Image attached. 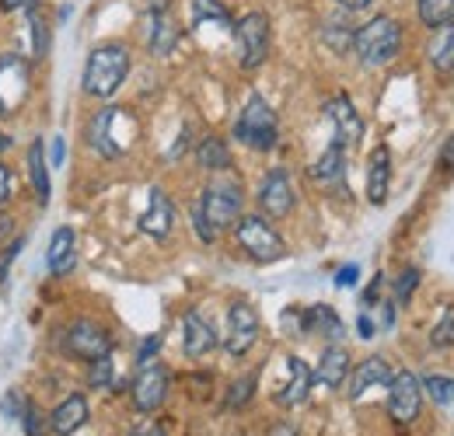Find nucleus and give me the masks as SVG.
<instances>
[{
	"label": "nucleus",
	"mask_w": 454,
	"mask_h": 436,
	"mask_svg": "<svg viewBox=\"0 0 454 436\" xmlns=\"http://www.w3.org/2000/svg\"><path fill=\"white\" fill-rule=\"evenodd\" d=\"M381 279H385V276H381V273L374 276V283H371V290L364 293V304H367V308H371V304L378 300V293H381Z\"/></svg>",
	"instance_id": "a18cd8bd"
},
{
	"label": "nucleus",
	"mask_w": 454,
	"mask_h": 436,
	"mask_svg": "<svg viewBox=\"0 0 454 436\" xmlns=\"http://www.w3.org/2000/svg\"><path fill=\"white\" fill-rule=\"evenodd\" d=\"M182 349H185L189 360H203L207 353L217 349V331L200 311H189L182 318Z\"/></svg>",
	"instance_id": "4468645a"
},
{
	"label": "nucleus",
	"mask_w": 454,
	"mask_h": 436,
	"mask_svg": "<svg viewBox=\"0 0 454 436\" xmlns=\"http://www.w3.org/2000/svg\"><path fill=\"white\" fill-rule=\"evenodd\" d=\"M137 136H140V122H137L133 112L122 109V105L102 109L88 126V140L102 158H122L137 144Z\"/></svg>",
	"instance_id": "7ed1b4c3"
},
{
	"label": "nucleus",
	"mask_w": 454,
	"mask_h": 436,
	"mask_svg": "<svg viewBox=\"0 0 454 436\" xmlns=\"http://www.w3.org/2000/svg\"><path fill=\"white\" fill-rule=\"evenodd\" d=\"M28 178H32V189H35V199L39 206H50V167H46V151H43V140H35L28 147Z\"/></svg>",
	"instance_id": "393cba45"
},
{
	"label": "nucleus",
	"mask_w": 454,
	"mask_h": 436,
	"mask_svg": "<svg viewBox=\"0 0 454 436\" xmlns=\"http://www.w3.org/2000/svg\"><path fill=\"white\" fill-rule=\"evenodd\" d=\"M35 7H39V0H0V11H7V14H28Z\"/></svg>",
	"instance_id": "ea45409f"
},
{
	"label": "nucleus",
	"mask_w": 454,
	"mask_h": 436,
	"mask_svg": "<svg viewBox=\"0 0 454 436\" xmlns=\"http://www.w3.org/2000/svg\"><path fill=\"white\" fill-rule=\"evenodd\" d=\"M241 217V185L238 182H210L200 196V203L192 206V227L200 234V241L214 245L234 220Z\"/></svg>",
	"instance_id": "f257e3e1"
},
{
	"label": "nucleus",
	"mask_w": 454,
	"mask_h": 436,
	"mask_svg": "<svg viewBox=\"0 0 454 436\" xmlns=\"http://www.w3.org/2000/svg\"><path fill=\"white\" fill-rule=\"evenodd\" d=\"M353 53L371 70L388 66L402 53V25H398L395 18H388V14L371 18L367 25H360L353 32Z\"/></svg>",
	"instance_id": "f03ea898"
},
{
	"label": "nucleus",
	"mask_w": 454,
	"mask_h": 436,
	"mask_svg": "<svg viewBox=\"0 0 454 436\" xmlns=\"http://www.w3.org/2000/svg\"><path fill=\"white\" fill-rule=\"evenodd\" d=\"M91 387H109L113 384V360L109 356H98L91 360V374H88Z\"/></svg>",
	"instance_id": "f704fd0d"
},
{
	"label": "nucleus",
	"mask_w": 454,
	"mask_h": 436,
	"mask_svg": "<svg viewBox=\"0 0 454 436\" xmlns=\"http://www.w3.org/2000/svg\"><path fill=\"white\" fill-rule=\"evenodd\" d=\"M441 164H444L448 171H454V136L444 144V151H441Z\"/></svg>",
	"instance_id": "de8ad7c7"
},
{
	"label": "nucleus",
	"mask_w": 454,
	"mask_h": 436,
	"mask_svg": "<svg viewBox=\"0 0 454 436\" xmlns=\"http://www.w3.org/2000/svg\"><path fill=\"white\" fill-rule=\"evenodd\" d=\"M129 436H168V433H165V426H161L158 419H140V423L129 430Z\"/></svg>",
	"instance_id": "58836bf2"
},
{
	"label": "nucleus",
	"mask_w": 454,
	"mask_h": 436,
	"mask_svg": "<svg viewBox=\"0 0 454 436\" xmlns=\"http://www.w3.org/2000/svg\"><path fill=\"white\" fill-rule=\"evenodd\" d=\"M67 353L91 363V360L113 353V335L102 325H95V322H74L67 328Z\"/></svg>",
	"instance_id": "9b49d317"
},
{
	"label": "nucleus",
	"mask_w": 454,
	"mask_h": 436,
	"mask_svg": "<svg viewBox=\"0 0 454 436\" xmlns=\"http://www.w3.org/2000/svg\"><path fill=\"white\" fill-rule=\"evenodd\" d=\"M304 331H315V335H325V339H342V322L329 304H315V308L304 311Z\"/></svg>",
	"instance_id": "a878e982"
},
{
	"label": "nucleus",
	"mask_w": 454,
	"mask_h": 436,
	"mask_svg": "<svg viewBox=\"0 0 454 436\" xmlns=\"http://www.w3.org/2000/svg\"><path fill=\"white\" fill-rule=\"evenodd\" d=\"M342 175H346V147H342L340 140H333L325 147V154L311 164V178L322 182V185H340Z\"/></svg>",
	"instance_id": "b1692460"
},
{
	"label": "nucleus",
	"mask_w": 454,
	"mask_h": 436,
	"mask_svg": "<svg viewBox=\"0 0 454 436\" xmlns=\"http://www.w3.org/2000/svg\"><path fill=\"white\" fill-rule=\"evenodd\" d=\"M234 237H238L241 252L248 259H255V262H277V259L286 255L284 237L277 234L273 223H266V217H255V214L238 217L234 220Z\"/></svg>",
	"instance_id": "0eeeda50"
},
{
	"label": "nucleus",
	"mask_w": 454,
	"mask_h": 436,
	"mask_svg": "<svg viewBox=\"0 0 454 436\" xmlns=\"http://www.w3.org/2000/svg\"><path fill=\"white\" fill-rule=\"evenodd\" d=\"M234 43H238V63L241 70H259L270 59V46H273V28L270 18L262 11H248L241 21H234Z\"/></svg>",
	"instance_id": "423d86ee"
},
{
	"label": "nucleus",
	"mask_w": 454,
	"mask_h": 436,
	"mask_svg": "<svg viewBox=\"0 0 454 436\" xmlns=\"http://www.w3.org/2000/svg\"><path fill=\"white\" fill-rule=\"evenodd\" d=\"M423 391H427L437 405H451L454 401V378H437V374H434V378H427V381H423Z\"/></svg>",
	"instance_id": "2f4dec72"
},
{
	"label": "nucleus",
	"mask_w": 454,
	"mask_h": 436,
	"mask_svg": "<svg viewBox=\"0 0 454 436\" xmlns=\"http://www.w3.org/2000/svg\"><path fill=\"white\" fill-rule=\"evenodd\" d=\"M270 436H297V430H294V426H286V423H277V426L270 430Z\"/></svg>",
	"instance_id": "8fccbe9b"
},
{
	"label": "nucleus",
	"mask_w": 454,
	"mask_h": 436,
	"mask_svg": "<svg viewBox=\"0 0 454 436\" xmlns=\"http://www.w3.org/2000/svg\"><path fill=\"white\" fill-rule=\"evenodd\" d=\"M158 349H161V335H147L144 346H140V353H137V360H140V363H151V356H154Z\"/></svg>",
	"instance_id": "a19ab883"
},
{
	"label": "nucleus",
	"mask_w": 454,
	"mask_h": 436,
	"mask_svg": "<svg viewBox=\"0 0 454 436\" xmlns=\"http://www.w3.org/2000/svg\"><path fill=\"white\" fill-rule=\"evenodd\" d=\"M196 164H200L203 171H227V167H231V151H227V144L221 136L200 140V147H196Z\"/></svg>",
	"instance_id": "cd10ccee"
},
{
	"label": "nucleus",
	"mask_w": 454,
	"mask_h": 436,
	"mask_svg": "<svg viewBox=\"0 0 454 436\" xmlns=\"http://www.w3.org/2000/svg\"><path fill=\"white\" fill-rule=\"evenodd\" d=\"M356 276H360L356 266H342L340 273H336V286H340V290H349V286L356 283Z\"/></svg>",
	"instance_id": "37998d69"
},
{
	"label": "nucleus",
	"mask_w": 454,
	"mask_h": 436,
	"mask_svg": "<svg viewBox=\"0 0 454 436\" xmlns=\"http://www.w3.org/2000/svg\"><path fill=\"white\" fill-rule=\"evenodd\" d=\"M419 409H423V381L409 370H398L392 384H388V412L398 426H409L419 419Z\"/></svg>",
	"instance_id": "6e6552de"
},
{
	"label": "nucleus",
	"mask_w": 454,
	"mask_h": 436,
	"mask_svg": "<svg viewBox=\"0 0 454 436\" xmlns=\"http://www.w3.org/2000/svg\"><path fill=\"white\" fill-rule=\"evenodd\" d=\"M346 11H364V7H371V0H340Z\"/></svg>",
	"instance_id": "3c124183"
},
{
	"label": "nucleus",
	"mask_w": 454,
	"mask_h": 436,
	"mask_svg": "<svg viewBox=\"0 0 454 436\" xmlns=\"http://www.w3.org/2000/svg\"><path fill=\"white\" fill-rule=\"evenodd\" d=\"M381 308H385V315H381V325L392 328V325H395V304L388 300V304H381Z\"/></svg>",
	"instance_id": "09e8293b"
},
{
	"label": "nucleus",
	"mask_w": 454,
	"mask_h": 436,
	"mask_svg": "<svg viewBox=\"0 0 454 436\" xmlns=\"http://www.w3.org/2000/svg\"><path fill=\"white\" fill-rule=\"evenodd\" d=\"M427 56H430L434 70L454 74V25L434 32V39H430V46H427Z\"/></svg>",
	"instance_id": "bb28decb"
},
{
	"label": "nucleus",
	"mask_w": 454,
	"mask_h": 436,
	"mask_svg": "<svg viewBox=\"0 0 454 436\" xmlns=\"http://www.w3.org/2000/svg\"><path fill=\"white\" fill-rule=\"evenodd\" d=\"M4 151H11V136H7V133H0V154H4Z\"/></svg>",
	"instance_id": "864d4df0"
},
{
	"label": "nucleus",
	"mask_w": 454,
	"mask_h": 436,
	"mask_svg": "<svg viewBox=\"0 0 454 436\" xmlns=\"http://www.w3.org/2000/svg\"><path fill=\"white\" fill-rule=\"evenodd\" d=\"M129 74V50L119 43H106L91 50L84 63V91L91 98H113Z\"/></svg>",
	"instance_id": "20e7f679"
},
{
	"label": "nucleus",
	"mask_w": 454,
	"mask_h": 436,
	"mask_svg": "<svg viewBox=\"0 0 454 436\" xmlns=\"http://www.w3.org/2000/svg\"><path fill=\"white\" fill-rule=\"evenodd\" d=\"M25 398H21V391H7V398H4V416L7 419H21V412H25Z\"/></svg>",
	"instance_id": "4c0bfd02"
},
{
	"label": "nucleus",
	"mask_w": 454,
	"mask_h": 436,
	"mask_svg": "<svg viewBox=\"0 0 454 436\" xmlns=\"http://www.w3.org/2000/svg\"><path fill=\"white\" fill-rule=\"evenodd\" d=\"M168 398V370L161 363H140V374L133 381V405L140 412H158Z\"/></svg>",
	"instance_id": "f8f14e48"
},
{
	"label": "nucleus",
	"mask_w": 454,
	"mask_h": 436,
	"mask_svg": "<svg viewBox=\"0 0 454 436\" xmlns=\"http://www.w3.org/2000/svg\"><path fill=\"white\" fill-rule=\"evenodd\" d=\"M84 423H88V401H84V394H70L67 401H59L57 412L50 416V430L59 436H74Z\"/></svg>",
	"instance_id": "412c9836"
},
{
	"label": "nucleus",
	"mask_w": 454,
	"mask_h": 436,
	"mask_svg": "<svg viewBox=\"0 0 454 436\" xmlns=\"http://www.w3.org/2000/svg\"><path fill=\"white\" fill-rule=\"evenodd\" d=\"M234 140L252 147V151H273L280 140V122L277 112L270 109V102L262 95H248V102L241 105L234 119Z\"/></svg>",
	"instance_id": "39448f33"
},
{
	"label": "nucleus",
	"mask_w": 454,
	"mask_h": 436,
	"mask_svg": "<svg viewBox=\"0 0 454 436\" xmlns=\"http://www.w3.org/2000/svg\"><path fill=\"white\" fill-rule=\"evenodd\" d=\"M325 43L336 50V53H346L349 46H353V28H346L340 21H333L329 28H325Z\"/></svg>",
	"instance_id": "72a5a7b5"
},
{
	"label": "nucleus",
	"mask_w": 454,
	"mask_h": 436,
	"mask_svg": "<svg viewBox=\"0 0 454 436\" xmlns=\"http://www.w3.org/2000/svg\"><path fill=\"white\" fill-rule=\"evenodd\" d=\"M21 245H25V237H18L14 245H7V252H4V259H0V283H4V276H7V266L18 259V252H21Z\"/></svg>",
	"instance_id": "79ce46f5"
},
{
	"label": "nucleus",
	"mask_w": 454,
	"mask_h": 436,
	"mask_svg": "<svg viewBox=\"0 0 454 436\" xmlns=\"http://www.w3.org/2000/svg\"><path fill=\"white\" fill-rule=\"evenodd\" d=\"M346 374H349V353L342 349V346H329L325 353H322V360H318V367H315V381L322 384V387H340L346 381Z\"/></svg>",
	"instance_id": "4be33fe9"
},
{
	"label": "nucleus",
	"mask_w": 454,
	"mask_h": 436,
	"mask_svg": "<svg viewBox=\"0 0 454 436\" xmlns=\"http://www.w3.org/2000/svg\"><path fill=\"white\" fill-rule=\"evenodd\" d=\"M388 189H392V151L388 147H374L371 171H367V199L374 206H385Z\"/></svg>",
	"instance_id": "6ab92c4d"
},
{
	"label": "nucleus",
	"mask_w": 454,
	"mask_h": 436,
	"mask_svg": "<svg viewBox=\"0 0 454 436\" xmlns=\"http://www.w3.org/2000/svg\"><path fill=\"white\" fill-rule=\"evenodd\" d=\"M178 25L168 18V11H154L151 14V28H147V46H151V53L154 56H171V50L178 46Z\"/></svg>",
	"instance_id": "5701e85b"
},
{
	"label": "nucleus",
	"mask_w": 454,
	"mask_h": 436,
	"mask_svg": "<svg viewBox=\"0 0 454 436\" xmlns=\"http://www.w3.org/2000/svg\"><path fill=\"white\" fill-rule=\"evenodd\" d=\"M430 346H434V349H448V346H454V304H448V308L441 311L437 325H434V331H430Z\"/></svg>",
	"instance_id": "7c9ffc66"
},
{
	"label": "nucleus",
	"mask_w": 454,
	"mask_h": 436,
	"mask_svg": "<svg viewBox=\"0 0 454 436\" xmlns=\"http://www.w3.org/2000/svg\"><path fill=\"white\" fill-rule=\"evenodd\" d=\"M53 164H57V167L63 164V140H59V136L53 140Z\"/></svg>",
	"instance_id": "603ef678"
},
{
	"label": "nucleus",
	"mask_w": 454,
	"mask_h": 436,
	"mask_svg": "<svg viewBox=\"0 0 454 436\" xmlns=\"http://www.w3.org/2000/svg\"><path fill=\"white\" fill-rule=\"evenodd\" d=\"M171 223H175V210H171V199L165 189H151V203H147V214L140 217V230L151 234V237H168Z\"/></svg>",
	"instance_id": "a211bd4d"
},
{
	"label": "nucleus",
	"mask_w": 454,
	"mask_h": 436,
	"mask_svg": "<svg viewBox=\"0 0 454 436\" xmlns=\"http://www.w3.org/2000/svg\"><path fill=\"white\" fill-rule=\"evenodd\" d=\"M416 11H419V21L434 32L454 25V0H416Z\"/></svg>",
	"instance_id": "c85d7f7f"
},
{
	"label": "nucleus",
	"mask_w": 454,
	"mask_h": 436,
	"mask_svg": "<svg viewBox=\"0 0 454 436\" xmlns=\"http://www.w3.org/2000/svg\"><path fill=\"white\" fill-rule=\"evenodd\" d=\"M252 391H255V378L248 374V378H241V381L231 384V394H227V409H241V405H248L252 401Z\"/></svg>",
	"instance_id": "473e14b6"
},
{
	"label": "nucleus",
	"mask_w": 454,
	"mask_h": 436,
	"mask_svg": "<svg viewBox=\"0 0 454 436\" xmlns=\"http://www.w3.org/2000/svg\"><path fill=\"white\" fill-rule=\"evenodd\" d=\"M18 423L25 426V433L28 436L46 433V423H43V416H39V409H35V405H25V412H21V419H18Z\"/></svg>",
	"instance_id": "e433bc0d"
},
{
	"label": "nucleus",
	"mask_w": 454,
	"mask_h": 436,
	"mask_svg": "<svg viewBox=\"0 0 454 436\" xmlns=\"http://www.w3.org/2000/svg\"><path fill=\"white\" fill-rule=\"evenodd\" d=\"M192 25H217V28H234L231 14L221 0H192Z\"/></svg>",
	"instance_id": "c756f323"
},
{
	"label": "nucleus",
	"mask_w": 454,
	"mask_h": 436,
	"mask_svg": "<svg viewBox=\"0 0 454 436\" xmlns=\"http://www.w3.org/2000/svg\"><path fill=\"white\" fill-rule=\"evenodd\" d=\"M259 206L266 217H286L294 210V185L284 167H270L259 182Z\"/></svg>",
	"instance_id": "ddd939ff"
},
{
	"label": "nucleus",
	"mask_w": 454,
	"mask_h": 436,
	"mask_svg": "<svg viewBox=\"0 0 454 436\" xmlns=\"http://www.w3.org/2000/svg\"><path fill=\"white\" fill-rule=\"evenodd\" d=\"M28 95V63L21 56H0V115H14Z\"/></svg>",
	"instance_id": "9d476101"
},
{
	"label": "nucleus",
	"mask_w": 454,
	"mask_h": 436,
	"mask_svg": "<svg viewBox=\"0 0 454 436\" xmlns=\"http://www.w3.org/2000/svg\"><path fill=\"white\" fill-rule=\"evenodd\" d=\"M7 196H11V171L7 164H0V206L7 203Z\"/></svg>",
	"instance_id": "c03bdc74"
},
{
	"label": "nucleus",
	"mask_w": 454,
	"mask_h": 436,
	"mask_svg": "<svg viewBox=\"0 0 454 436\" xmlns=\"http://www.w3.org/2000/svg\"><path fill=\"white\" fill-rule=\"evenodd\" d=\"M419 286V269H402V276H398V283H395V300L398 304H405L409 297H412V290Z\"/></svg>",
	"instance_id": "c9c22d12"
},
{
	"label": "nucleus",
	"mask_w": 454,
	"mask_h": 436,
	"mask_svg": "<svg viewBox=\"0 0 454 436\" xmlns=\"http://www.w3.org/2000/svg\"><path fill=\"white\" fill-rule=\"evenodd\" d=\"M311 384H315L311 367H308L301 356H290V360H286V381L273 391V401L284 405V409H294V405H301V401L308 398Z\"/></svg>",
	"instance_id": "2eb2a0df"
},
{
	"label": "nucleus",
	"mask_w": 454,
	"mask_h": 436,
	"mask_svg": "<svg viewBox=\"0 0 454 436\" xmlns=\"http://www.w3.org/2000/svg\"><path fill=\"white\" fill-rule=\"evenodd\" d=\"M356 331H360V339H374V322L367 315H360L356 318Z\"/></svg>",
	"instance_id": "49530a36"
},
{
	"label": "nucleus",
	"mask_w": 454,
	"mask_h": 436,
	"mask_svg": "<svg viewBox=\"0 0 454 436\" xmlns=\"http://www.w3.org/2000/svg\"><path fill=\"white\" fill-rule=\"evenodd\" d=\"M259 342V315L252 304H231L224 328V349L231 356H245Z\"/></svg>",
	"instance_id": "1a4fd4ad"
},
{
	"label": "nucleus",
	"mask_w": 454,
	"mask_h": 436,
	"mask_svg": "<svg viewBox=\"0 0 454 436\" xmlns=\"http://www.w3.org/2000/svg\"><path fill=\"white\" fill-rule=\"evenodd\" d=\"M46 266L53 276H70L77 266V237L70 227H59L50 241V252H46Z\"/></svg>",
	"instance_id": "aec40b11"
},
{
	"label": "nucleus",
	"mask_w": 454,
	"mask_h": 436,
	"mask_svg": "<svg viewBox=\"0 0 454 436\" xmlns=\"http://www.w3.org/2000/svg\"><path fill=\"white\" fill-rule=\"evenodd\" d=\"M329 122H333V129H336V140H340L342 147H349V144H356L360 136H364V119H360V112L353 109V102L346 98V95H336L329 105Z\"/></svg>",
	"instance_id": "dca6fc26"
},
{
	"label": "nucleus",
	"mask_w": 454,
	"mask_h": 436,
	"mask_svg": "<svg viewBox=\"0 0 454 436\" xmlns=\"http://www.w3.org/2000/svg\"><path fill=\"white\" fill-rule=\"evenodd\" d=\"M392 378H395V374H392L388 360L371 356V360H364V363L353 370V378H349V398H353V401H360L371 387H388Z\"/></svg>",
	"instance_id": "f3484780"
}]
</instances>
